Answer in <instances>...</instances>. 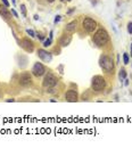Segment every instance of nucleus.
<instances>
[{
  "label": "nucleus",
  "instance_id": "f257e3e1",
  "mask_svg": "<svg viewBox=\"0 0 132 148\" xmlns=\"http://www.w3.org/2000/svg\"><path fill=\"white\" fill-rule=\"evenodd\" d=\"M109 41V34L105 29H99L93 34V42L97 46H105Z\"/></svg>",
  "mask_w": 132,
  "mask_h": 148
},
{
  "label": "nucleus",
  "instance_id": "f03ea898",
  "mask_svg": "<svg viewBox=\"0 0 132 148\" xmlns=\"http://www.w3.org/2000/svg\"><path fill=\"white\" fill-rule=\"evenodd\" d=\"M91 87L92 90L96 92H100L102 91L105 87H106V81L105 79L100 75H96V77H92V82H91Z\"/></svg>",
  "mask_w": 132,
  "mask_h": 148
},
{
  "label": "nucleus",
  "instance_id": "7ed1b4c3",
  "mask_svg": "<svg viewBox=\"0 0 132 148\" xmlns=\"http://www.w3.org/2000/svg\"><path fill=\"white\" fill-rule=\"evenodd\" d=\"M99 64H100V67L102 70H105L106 72H112L114 70V61H113V59L111 57L106 56V55L100 57Z\"/></svg>",
  "mask_w": 132,
  "mask_h": 148
},
{
  "label": "nucleus",
  "instance_id": "20e7f679",
  "mask_svg": "<svg viewBox=\"0 0 132 148\" xmlns=\"http://www.w3.org/2000/svg\"><path fill=\"white\" fill-rule=\"evenodd\" d=\"M82 26H83V29H84L88 33H92V32L97 29V22L95 20L90 18V17H86V18H84V20H83Z\"/></svg>",
  "mask_w": 132,
  "mask_h": 148
},
{
  "label": "nucleus",
  "instance_id": "39448f33",
  "mask_svg": "<svg viewBox=\"0 0 132 148\" xmlns=\"http://www.w3.org/2000/svg\"><path fill=\"white\" fill-rule=\"evenodd\" d=\"M57 79L55 77V75H52L51 73H48L45 79H43V87L46 88H54L57 84Z\"/></svg>",
  "mask_w": 132,
  "mask_h": 148
},
{
  "label": "nucleus",
  "instance_id": "423d86ee",
  "mask_svg": "<svg viewBox=\"0 0 132 148\" xmlns=\"http://www.w3.org/2000/svg\"><path fill=\"white\" fill-rule=\"evenodd\" d=\"M18 83L23 87H27V86L32 84V77H31L30 73H27V72L22 73L18 77Z\"/></svg>",
  "mask_w": 132,
  "mask_h": 148
},
{
  "label": "nucleus",
  "instance_id": "0eeeda50",
  "mask_svg": "<svg viewBox=\"0 0 132 148\" xmlns=\"http://www.w3.org/2000/svg\"><path fill=\"white\" fill-rule=\"evenodd\" d=\"M32 73H33V75L36 77H42V75L46 73V68H45V66H43L41 63H36L33 68H32Z\"/></svg>",
  "mask_w": 132,
  "mask_h": 148
},
{
  "label": "nucleus",
  "instance_id": "6e6552de",
  "mask_svg": "<svg viewBox=\"0 0 132 148\" xmlns=\"http://www.w3.org/2000/svg\"><path fill=\"white\" fill-rule=\"evenodd\" d=\"M20 46L23 49H25L27 52H32V51L34 50V45H33V42L30 41L29 39H23L22 42H20Z\"/></svg>",
  "mask_w": 132,
  "mask_h": 148
},
{
  "label": "nucleus",
  "instance_id": "1a4fd4ad",
  "mask_svg": "<svg viewBox=\"0 0 132 148\" xmlns=\"http://www.w3.org/2000/svg\"><path fill=\"white\" fill-rule=\"evenodd\" d=\"M65 98L67 102H77V99H79V96H77V92L75 90H68V91L65 93Z\"/></svg>",
  "mask_w": 132,
  "mask_h": 148
},
{
  "label": "nucleus",
  "instance_id": "9d476101",
  "mask_svg": "<svg viewBox=\"0 0 132 148\" xmlns=\"http://www.w3.org/2000/svg\"><path fill=\"white\" fill-rule=\"evenodd\" d=\"M38 56H39V58H41L42 61H51L50 52L46 51L45 49H39V50H38Z\"/></svg>",
  "mask_w": 132,
  "mask_h": 148
},
{
  "label": "nucleus",
  "instance_id": "9b49d317",
  "mask_svg": "<svg viewBox=\"0 0 132 148\" xmlns=\"http://www.w3.org/2000/svg\"><path fill=\"white\" fill-rule=\"evenodd\" d=\"M71 41H72V36L70 34H64L61 38V40H59V45L61 47H67L71 43Z\"/></svg>",
  "mask_w": 132,
  "mask_h": 148
},
{
  "label": "nucleus",
  "instance_id": "f8f14e48",
  "mask_svg": "<svg viewBox=\"0 0 132 148\" xmlns=\"http://www.w3.org/2000/svg\"><path fill=\"white\" fill-rule=\"evenodd\" d=\"M76 26H77V22L76 20H72L71 23H68L65 27L66 32H70V33H73L74 31L76 30Z\"/></svg>",
  "mask_w": 132,
  "mask_h": 148
},
{
  "label": "nucleus",
  "instance_id": "ddd939ff",
  "mask_svg": "<svg viewBox=\"0 0 132 148\" xmlns=\"http://www.w3.org/2000/svg\"><path fill=\"white\" fill-rule=\"evenodd\" d=\"M0 14L2 15V17H5V18H7V20L11 17L10 13L8 11V9H7V7H6L5 5H0Z\"/></svg>",
  "mask_w": 132,
  "mask_h": 148
},
{
  "label": "nucleus",
  "instance_id": "4468645a",
  "mask_svg": "<svg viewBox=\"0 0 132 148\" xmlns=\"http://www.w3.org/2000/svg\"><path fill=\"white\" fill-rule=\"evenodd\" d=\"M118 77H120L121 80H124V79L127 77V72H125V70H121L120 73H118Z\"/></svg>",
  "mask_w": 132,
  "mask_h": 148
},
{
  "label": "nucleus",
  "instance_id": "2eb2a0df",
  "mask_svg": "<svg viewBox=\"0 0 132 148\" xmlns=\"http://www.w3.org/2000/svg\"><path fill=\"white\" fill-rule=\"evenodd\" d=\"M123 61H124V64H129V61H130L129 54H127V52H124V54H123Z\"/></svg>",
  "mask_w": 132,
  "mask_h": 148
},
{
  "label": "nucleus",
  "instance_id": "dca6fc26",
  "mask_svg": "<svg viewBox=\"0 0 132 148\" xmlns=\"http://www.w3.org/2000/svg\"><path fill=\"white\" fill-rule=\"evenodd\" d=\"M20 11H22V15L25 17L26 16V7H25V5H20Z\"/></svg>",
  "mask_w": 132,
  "mask_h": 148
},
{
  "label": "nucleus",
  "instance_id": "f3484780",
  "mask_svg": "<svg viewBox=\"0 0 132 148\" xmlns=\"http://www.w3.org/2000/svg\"><path fill=\"white\" fill-rule=\"evenodd\" d=\"M51 45V39L49 38V39H47L45 42H43V47H49Z\"/></svg>",
  "mask_w": 132,
  "mask_h": 148
},
{
  "label": "nucleus",
  "instance_id": "a211bd4d",
  "mask_svg": "<svg viewBox=\"0 0 132 148\" xmlns=\"http://www.w3.org/2000/svg\"><path fill=\"white\" fill-rule=\"evenodd\" d=\"M26 32H27V34H29L30 36H36L34 31H32V30H30V29H29V30H26Z\"/></svg>",
  "mask_w": 132,
  "mask_h": 148
},
{
  "label": "nucleus",
  "instance_id": "6ab92c4d",
  "mask_svg": "<svg viewBox=\"0 0 132 148\" xmlns=\"http://www.w3.org/2000/svg\"><path fill=\"white\" fill-rule=\"evenodd\" d=\"M127 32H129L130 34H132V23H129V24H127Z\"/></svg>",
  "mask_w": 132,
  "mask_h": 148
},
{
  "label": "nucleus",
  "instance_id": "aec40b11",
  "mask_svg": "<svg viewBox=\"0 0 132 148\" xmlns=\"http://www.w3.org/2000/svg\"><path fill=\"white\" fill-rule=\"evenodd\" d=\"M59 20H61V16H59V15H57L56 17H55V20H54V22H55V24H57V23H58Z\"/></svg>",
  "mask_w": 132,
  "mask_h": 148
},
{
  "label": "nucleus",
  "instance_id": "412c9836",
  "mask_svg": "<svg viewBox=\"0 0 132 148\" xmlns=\"http://www.w3.org/2000/svg\"><path fill=\"white\" fill-rule=\"evenodd\" d=\"M1 1H2V4H4L6 7H8V6H9V2H8V0H1Z\"/></svg>",
  "mask_w": 132,
  "mask_h": 148
},
{
  "label": "nucleus",
  "instance_id": "4be33fe9",
  "mask_svg": "<svg viewBox=\"0 0 132 148\" xmlns=\"http://www.w3.org/2000/svg\"><path fill=\"white\" fill-rule=\"evenodd\" d=\"M11 14L15 16V17H18V14H17V13H16V11H15L14 9H11Z\"/></svg>",
  "mask_w": 132,
  "mask_h": 148
},
{
  "label": "nucleus",
  "instance_id": "5701e85b",
  "mask_svg": "<svg viewBox=\"0 0 132 148\" xmlns=\"http://www.w3.org/2000/svg\"><path fill=\"white\" fill-rule=\"evenodd\" d=\"M38 38H39L40 40H43V39H45V36H41V34H38Z\"/></svg>",
  "mask_w": 132,
  "mask_h": 148
},
{
  "label": "nucleus",
  "instance_id": "b1692460",
  "mask_svg": "<svg viewBox=\"0 0 132 148\" xmlns=\"http://www.w3.org/2000/svg\"><path fill=\"white\" fill-rule=\"evenodd\" d=\"M14 100H15V99H13V98H9V99H7L6 102H13Z\"/></svg>",
  "mask_w": 132,
  "mask_h": 148
},
{
  "label": "nucleus",
  "instance_id": "393cba45",
  "mask_svg": "<svg viewBox=\"0 0 132 148\" xmlns=\"http://www.w3.org/2000/svg\"><path fill=\"white\" fill-rule=\"evenodd\" d=\"M47 1H48V2H49V4H51V2H54V1H55V0H47Z\"/></svg>",
  "mask_w": 132,
  "mask_h": 148
},
{
  "label": "nucleus",
  "instance_id": "a878e982",
  "mask_svg": "<svg viewBox=\"0 0 132 148\" xmlns=\"http://www.w3.org/2000/svg\"><path fill=\"white\" fill-rule=\"evenodd\" d=\"M130 55L132 56V43H131V54H130Z\"/></svg>",
  "mask_w": 132,
  "mask_h": 148
},
{
  "label": "nucleus",
  "instance_id": "bb28decb",
  "mask_svg": "<svg viewBox=\"0 0 132 148\" xmlns=\"http://www.w3.org/2000/svg\"><path fill=\"white\" fill-rule=\"evenodd\" d=\"M11 1H13V4H15V0H11Z\"/></svg>",
  "mask_w": 132,
  "mask_h": 148
},
{
  "label": "nucleus",
  "instance_id": "cd10ccee",
  "mask_svg": "<svg viewBox=\"0 0 132 148\" xmlns=\"http://www.w3.org/2000/svg\"><path fill=\"white\" fill-rule=\"evenodd\" d=\"M61 1H65V0H61Z\"/></svg>",
  "mask_w": 132,
  "mask_h": 148
},
{
  "label": "nucleus",
  "instance_id": "c85d7f7f",
  "mask_svg": "<svg viewBox=\"0 0 132 148\" xmlns=\"http://www.w3.org/2000/svg\"><path fill=\"white\" fill-rule=\"evenodd\" d=\"M68 1H71V0H68Z\"/></svg>",
  "mask_w": 132,
  "mask_h": 148
}]
</instances>
